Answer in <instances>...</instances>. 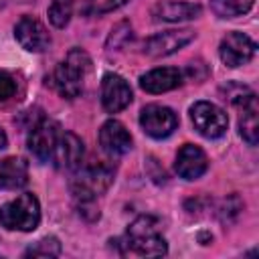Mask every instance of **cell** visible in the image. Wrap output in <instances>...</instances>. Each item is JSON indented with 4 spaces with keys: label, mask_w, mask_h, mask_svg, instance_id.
Here are the masks:
<instances>
[{
    "label": "cell",
    "mask_w": 259,
    "mask_h": 259,
    "mask_svg": "<svg viewBox=\"0 0 259 259\" xmlns=\"http://www.w3.org/2000/svg\"><path fill=\"white\" fill-rule=\"evenodd\" d=\"M91 69V59L83 49L67 53L65 61L57 65L53 73V87L65 99H75L83 91V79Z\"/></svg>",
    "instance_id": "cell-1"
},
{
    "label": "cell",
    "mask_w": 259,
    "mask_h": 259,
    "mask_svg": "<svg viewBox=\"0 0 259 259\" xmlns=\"http://www.w3.org/2000/svg\"><path fill=\"white\" fill-rule=\"evenodd\" d=\"M125 245L127 249H132L138 255H146V257H160L168 253V245L166 239L160 233V221L144 214L138 217L125 233Z\"/></svg>",
    "instance_id": "cell-2"
},
{
    "label": "cell",
    "mask_w": 259,
    "mask_h": 259,
    "mask_svg": "<svg viewBox=\"0 0 259 259\" xmlns=\"http://www.w3.org/2000/svg\"><path fill=\"white\" fill-rule=\"evenodd\" d=\"M113 182V168L107 162H91L79 166L71 178V192L77 200H95Z\"/></svg>",
    "instance_id": "cell-3"
},
{
    "label": "cell",
    "mask_w": 259,
    "mask_h": 259,
    "mask_svg": "<svg viewBox=\"0 0 259 259\" xmlns=\"http://www.w3.org/2000/svg\"><path fill=\"white\" fill-rule=\"evenodd\" d=\"M40 223V204L32 192L18 194L0 206V225L8 231H34Z\"/></svg>",
    "instance_id": "cell-4"
},
{
    "label": "cell",
    "mask_w": 259,
    "mask_h": 259,
    "mask_svg": "<svg viewBox=\"0 0 259 259\" xmlns=\"http://www.w3.org/2000/svg\"><path fill=\"white\" fill-rule=\"evenodd\" d=\"M190 119H192L194 130L202 138H208V140L221 138L227 132V125H229L227 113L210 101H196L190 107Z\"/></svg>",
    "instance_id": "cell-5"
},
{
    "label": "cell",
    "mask_w": 259,
    "mask_h": 259,
    "mask_svg": "<svg viewBox=\"0 0 259 259\" xmlns=\"http://www.w3.org/2000/svg\"><path fill=\"white\" fill-rule=\"evenodd\" d=\"M59 134H61V127H59L57 121L47 119V117L36 119V121L30 125L28 140H26L28 150L32 152V156H34L36 160H40V162H51Z\"/></svg>",
    "instance_id": "cell-6"
},
{
    "label": "cell",
    "mask_w": 259,
    "mask_h": 259,
    "mask_svg": "<svg viewBox=\"0 0 259 259\" xmlns=\"http://www.w3.org/2000/svg\"><path fill=\"white\" fill-rule=\"evenodd\" d=\"M140 125L150 138L162 140L168 138L178 127V115L166 105L150 103L140 113Z\"/></svg>",
    "instance_id": "cell-7"
},
{
    "label": "cell",
    "mask_w": 259,
    "mask_h": 259,
    "mask_svg": "<svg viewBox=\"0 0 259 259\" xmlns=\"http://www.w3.org/2000/svg\"><path fill=\"white\" fill-rule=\"evenodd\" d=\"M255 51H257L255 40H253L251 36L243 34V32H237V30L229 32V34L221 40V45H219V57H221V61H223L227 67H231V69L249 63V61L253 59Z\"/></svg>",
    "instance_id": "cell-8"
},
{
    "label": "cell",
    "mask_w": 259,
    "mask_h": 259,
    "mask_svg": "<svg viewBox=\"0 0 259 259\" xmlns=\"http://www.w3.org/2000/svg\"><path fill=\"white\" fill-rule=\"evenodd\" d=\"M83 154H85V148H83L81 138L73 132H61L57 138L51 162L59 170L75 172L83 162Z\"/></svg>",
    "instance_id": "cell-9"
},
{
    "label": "cell",
    "mask_w": 259,
    "mask_h": 259,
    "mask_svg": "<svg viewBox=\"0 0 259 259\" xmlns=\"http://www.w3.org/2000/svg\"><path fill=\"white\" fill-rule=\"evenodd\" d=\"M194 38V30L190 28H172V30H164L158 32L154 36H150L144 42V53L148 57L160 59V57H168L172 53H176L178 49L186 47L190 40Z\"/></svg>",
    "instance_id": "cell-10"
},
{
    "label": "cell",
    "mask_w": 259,
    "mask_h": 259,
    "mask_svg": "<svg viewBox=\"0 0 259 259\" xmlns=\"http://www.w3.org/2000/svg\"><path fill=\"white\" fill-rule=\"evenodd\" d=\"M132 103V89L117 73H105L101 79V105L107 113H119Z\"/></svg>",
    "instance_id": "cell-11"
},
{
    "label": "cell",
    "mask_w": 259,
    "mask_h": 259,
    "mask_svg": "<svg viewBox=\"0 0 259 259\" xmlns=\"http://www.w3.org/2000/svg\"><path fill=\"white\" fill-rule=\"evenodd\" d=\"M14 38L28 53H42L51 45V34L45 24L32 16H22L14 26Z\"/></svg>",
    "instance_id": "cell-12"
},
{
    "label": "cell",
    "mask_w": 259,
    "mask_h": 259,
    "mask_svg": "<svg viewBox=\"0 0 259 259\" xmlns=\"http://www.w3.org/2000/svg\"><path fill=\"white\" fill-rule=\"evenodd\" d=\"M99 146L109 158H119L130 152L132 136L117 119H107L99 130Z\"/></svg>",
    "instance_id": "cell-13"
},
{
    "label": "cell",
    "mask_w": 259,
    "mask_h": 259,
    "mask_svg": "<svg viewBox=\"0 0 259 259\" xmlns=\"http://www.w3.org/2000/svg\"><path fill=\"white\" fill-rule=\"evenodd\" d=\"M208 168V160L206 154L194 146V144H184L178 154H176V162H174V170L180 178L184 180H196L200 178Z\"/></svg>",
    "instance_id": "cell-14"
},
{
    "label": "cell",
    "mask_w": 259,
    "mask_h": 259,
    "mask_svg": "<svg viewBox=\"0 0 259 259\" xmlns=\"http://www.w3.org/2000/svg\"><path fill=\"white\" fill-rule=\"evenodd\" d=\"M184 81V73L176 67H158L140 77V87L146 93H166L180 87Z\"/></svg>",
    "instance_id": "cell-15"
},
{
    "label": "cell",
    "mask_w": 259,
    "mask_h": 259,
    "mask_svg": "<svg viewBox=\"0 0 259 259\" xmlns=\"http://www.w3.org/2000/svg\"><path fill=\"white\" fill-rule=\"evenodd\" d=\"M200 12H202V6L200 4H194V2H178V0H164V2H158L152 8L154 20H162V22L192 20V18H198Z\"/></svg>",
    "instance_id": "cell-16"
},
{
    "label": "cell",
    "mask_w": 259,
    "mask_h": 259,
    "mask_svg": "<svg viewBox=\"0 0 259 259\" xmlns=\"http://www.w3.org/2000/svg\"><path fill=\"white\" fill-rule=\"evenodd\" d=\"M28 182V164L18 156L0 158V190H18Z\"/></svg>",
    "instance_id": "cell-17"
},
{
    "label": "cell",
    "mask_w": 259,
    "mask_h": 259,
    "mask_svg": "<svg viewBox=\"0 0 259 259\" xmlns=\"http://www.w3.org/2000/svg\"><path fill=\"white\" fill-rule=\"evenodd\" d=\"M239 134H241V138L249 146H257V142H259V107H257V95L249 97L241 105Z\"/></svg>",
    "instance_id": "cell-18"
},
{
    "label": "cell",
    "mask_w": 259,
    "mask_h": 259,
    "mask_svg": "<svg viewBox=\"0 0 259 259\" xmlns=\"http://www.w3.org/2000/svg\"><path fill=\"white\" fill-rule=\"evenodd\" d=\"M253 2L255 0H210V8L219 18H235L249 12Z\"/></svg>",
    "instance_id": "cell-19"
},
{
    "label": "cell",
    "mask_w": 259,
    "mask_h": 259,
    "mask_svg": "<svg viewBox=\"0 0 259 259\" xmlns=\"http://www.w3.org/2000/svg\"><path fill=\"white\" fill-rule=\"evenodd\" d=\"M73 6H75V0H51L47 10L51 24L57 28H65L73 16Z\"/></svg>",
    "instance_id": "cell-20"
},
{
    "label": "cell",
    "mask_w": 259,
    "mask_h": 259,
    "mask_svg": "<svg viewBox=\"0 0 259 259\" xmlns=\"http://www.w3.org/2000/svg\"><path fill=\"white\" fill-rule=\"evenodd\" d=\"M26 257H59L61 255V243L57 237H45L30 245L24 251Z\"/></svg>",
    "instance_id": "cell-21"
},
{
    "label": "cell",
    "mask_w": 259,
    "mask_h": 259,
    "mask_svg": "<svg viewBox=\"0 0 259 259\" xmlns=\"http://www.w3.org/2000/svg\"><path fill=\"white\" fill-rule=\"evenodd\" d=\"M221 91L225 93V99H229V101H231L233 105H237V107H241L249 97L255 95L249 87H245V85H237V83H227L225 87H221Z\"/></svg>",
    "instance_id": "cell-22"
},
{
    "label": "cell",
    "mask_w": 259,
    "mask_h": 259,
    "mask_svg": "<svg viewBox=\"0 0 259 259\" xmlns=\"http://www.w3.org/2000/svg\"><path fill=\"white\" fill-rule=\"evenodd\" d=\"M127 0H85V12L87 14H105L111 10H117Z\"/></svg>",
    "instance_id": "cell-23"
},
{
    "label": "cell",
    "mask_w": 259,
    "mask_h": 259,
    "mask_svg": "<svg viewBox=\"0 0 259 259\" xmlns=\"http://www.w3.org/2000/svg\"><path fill=\"white\" fill-rule=\"evenodd\" d=\"M132 36V26L127 24V22H119L115 28H111V34H109V38H107V47L111 49V47H119V38H123V40H127Z\"/></svg>",
    "instance_id": "cell-24"
},
{
    "label": "cell",
    "mask_w": 259,
    "mask_h": 259,
    "mask_svg": "<svg viewBox=\"0 0 259 259\" xmlns=\"http://www.w3.org/2000/svg\"><path fill=\"white\" fill-rule=\"evenodd\" d=\"M16 91V83H14V77L6 71H0V101H6L14 95Z\"/></svg>",
    "instance_id": "cell-25"
},
{
    "label": "cell",
    "mask_w": 259,
    "mask_h": 259,
    "mask_svg": "<svg viewBox=\"0 0 259 259\" xmlns=\"http://www.w3.org/2000/svg\"><path fill=\"white\" fill-rule=\"evenodd\" d=\"M6 142H8V138H6V134H4V130L0 127V150H2V148H6Z\"/></svg>",
    "instance_id": "cell-26"
}]
</instances>
